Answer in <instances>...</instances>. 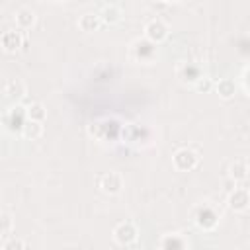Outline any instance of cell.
Instances as JSON below:
<instances>
[{
	"label": "cell",
	"mask_w": 250,
	"mask_h": 250,
	"mask_svg": "<svg viewBox=\"0 0 250 250\" xmlns=\"http://www.w3.org/2000/svg\"><path fill=\"white\" fill-rule=\"evenodd\" d=\"M98 188L107 195H115V193L121 191L123 180H121V176L117 172H105V174L98 176Z\"/></svg>",
	"instance_id": "obj_3"
},
{
	"label": "cell",
	"mask_w": 250,
	"mask_h": 250,
	"mask_svg": "<svg viewBox=\"0 0 250 250\" xmlns=\"http://www.w3.org/2000/svg\"><path fill=\"white\" fill-rule=\"evenodd\" d=\"M227 205H229V209H232L234 213H244V211H248V205H250L248 189H246V188H234V191H230L229 197H227Z\"/></svg>",
	"instance_id": "obj_4"
},
{
	"label": "cell",
	"mask_w": 250,
	"mask_h": 250,
	"mask_svg": "<svg viewBox=\"0 0 250 250\" xmlns=\"http://www.w3.org/2000/svg\"><path fill=\"white\" fill-rule=\"evenodd\" d=\"M160 250H186V240L180 234H166L160 240Z\"/></svg>",
	"instance_id": "obj_15"
},
{
	"label": "cell",
	"mask_w": 250,
	"mask_h": 250,
	"mask_svg": "<svg viewBox=\"0 0 250 250\" xmlns=\"http://www.w3.org/2000/svg\"><path fill=\"white\" fill-rule=\"evenodd\" d=\"M100 25H102L100 16H98V14H92V12L82 14L80 20H78V27H80L82 31H96Z\"/></svg>",
	"instance_id": "obj_12"
},
{
	"label": "cell",
	"mask_w": 250,
	"mask_h": 250,
	"mask_svg": "<svg viewBox=\"0 0 250 250\" xmlns=\"http://www.w3.org/2000/svg\"><path fill=\"white\" fill-rule=\"evenodd\" d=\"M113 238H115V242L121 244V246L133 244V242L137 240V227H135L131 221L119 223V225L113 229Z\"/></svg>",
	"instance_id": "obj_5"
},
{
	"label": "cell",
	"mask_w": 250,
	"mask_h": 250,
	"mask_svg": "<svg viewBox=\"0 0 250 250\" xmlns=\"http://www.w3.org/2000/svg\"><path fill=\"white\" fill-rule=\"evenodd\" d=\"M213 88H215V92L219 94V98H223V100H230V98L234 96V92H236V84H234V80H230V78L219 80Z\"/></svg>",
	"instance_id": "obj_13"
},
{
	"label": "cell",
	"mask_w": 250,
	"mask_h": 250,
	"mask_svg": "<svg viewBox=\"0 0 250 250\" xmlns=\"http://www.w3.org/2000/svg\"><path fill=\"white\" fill-rule=\"evenodd\" d=\"M2 250H25V242L21 238H18V236H12V238H8L4 242Z\"/></svg>",
	"instance_id": "obj_18"
},
{
	"label": "cell",
	"mask_w": 250,
	"mask_h": 250,
	"mask_svg": "<svg viewBox=\"0 0 250 250\" xmlns=\"http://www.w3.org/2000/svg\"><path fill=\"white\" fill-rule=\"evenodd\" d=\"M145 35L150 43H160L168 37V25L162 21V20H150L146 25H145Z\"/></svg>",
	"instance_id": "obj_6"
},
{
	"label": "cell",
	"mask_w": 250,
	"mask_h": 250,
	"mask_svg": "<svg viewBox=\"0 0 250 250\" xmlns=\"http://www.w3.org/2000/svg\"><path fill=\"white\" fill-rule=\"evenodd\" d=\"M172 162H174L176 170L188 172V170H193V168L199 164V154H197L195 150H191V148H180V150L174 154Z\"/></svg>",
	"instance_id": "obj_2"
},
{
	"label": "cell",
	"mask_w": 250,
	"mask_h": 250,
	"mask_svg": "<svg viewBox=\"0 0 250 250\" xmlns=\"http://www.w3.org/2000/svg\"><path fill=\"white\" fill-rule=\"evenodd\" d=\"M25 115H27L29 121L43 123V119L47 117V111H45V107H43L39 102H31V104L27 105V109H25Z\"/></svg>",
	"instance_id": "obj_17"
},
{
	"label": "cell",
	"mask_w": 250,
	"mask_h": 250,
	"mask_svg": "<svg viewBox=\"0 0 250 250\" xmlns=\"http://www.w3.org/2000/svg\"><path fill=\"white\" fill-rule=\"evenodd\" d=\"M178 78H182L184 82L186 80H189V82H197L199 78H201V70H199V66H195V64H182L180 68H178Z\"/></svg>",
	"instance_id": "obj_14"
},
{
	"label": "cell",
	"mask_w": 250,
	"mask_h": 250,
	"mask_svg": "<svg viewBox=\"0 0 250 250\" xmlns=\"http://www.w3.org/2000/svg\"><path fill=\"white\" fill-rule=\"evenodd\" d=\"M98 16H100L102 23H104V21H105V23H117V21L121 20L123 12H121V8L115 6V4H107V6L102 8V12H100Z\"/></svg>",
	"instance_id": "obj_10"
},
{
	"label": "cell",
	"mask_w": 250,
	"mask_h": 250,
	"mask_svg": "<svg viewBox=\"0 0 250 250\" xmlns=\"http://www.w3.org/2000/svg\"><path fill=\"white\" fill-rule=\"evenodd\" d=\"M193 221H195V225H197L199 229H203V230H211V229H215L217 223H219V213H217L211 205L203 203V205H199V207L195 209V213H193Z\"/></svg>",
	"instance_id": "obj_1"
},
{
	"label": "cell",
	"mask_w": 250,
	"mask_h": 250,
	"mask_svg": "<svg viewBox=\"0 0 250 250\" xmlns=\"http://www.w3.org/2000/svg\"><path fill=\"white\" fill-rule=\"evenodd\" d=\"M14 229V219L8 213H0V232H10Z\"/></svg>",
	"instance_id": "obj_20"
},
{
	"label": "cell",
	"mask_w": 250,
	"mask_h": 250,
	"mask_svg": "<svg viewBox=\"0 0 250 250\" xmlns=\"http://www.w3.org/2000/svg\"><path fill=\"white\" fill-rule=\"evenodd\" d=\"M16 23L20 29H29L35 23V12L31 8H20L16 12Z\"/></svg>",
	"instance_id": "obj_11"
},
{
	"label": "cell",
	"mask_w": 250,
	"mask_h": 250,
	"mask_svg": "<svg viewBox=\"0 0 250 250\" xmlns=\"http://www.w3.org/2000/svg\"><path fill=\"white\" fill-rule=\"evenodd\" d=\"M4 96L12 98V100H20L25 96V84L20 78H12L4 84Z\"/></svg>",
	"instance_id": "obj_9"
},
{
	"label": "cell",
	"mask_w": 250,
	"mask_h": 250,
	"mask_svg": "<svg viewBox=\"0 0 250 250\" xmlns=\"http://www.w3.org/2000/svg\"><path fill=\"white\" fill-rule=\"evenodd\" d=\"M0 41H2V47H4L8 53H14V51H18V49L23 45V37H21L20 31H16V29L6 31Z\"/></svg>",
	"instance_id": "obj_7"
},
{
	"label": "cell",
	"mask_w": 250,
	"mask_h": 250,
	"mask_svg": "<svg viewBox=\"0 0 250 250\" xmlns=\"http://www.w3.org/2000/svg\"><path fill=\"white\" fill-rule=\"evenodd\" d=\"M246 74H248V66H244V68H242V76H240V80H242V92H244V94H248V86H246Z\"/></svg>",
	"instance_id": "obj_21"
},
{
	"label": "cell",
	"mask_w": 250,
	"mask_h": 250,
	"mask_svg": "<svg viewBox=\"0 0 250 250\" xmlns=\"http://www.w3.org/2000/svg\"><path fill=\"white\" fill-rule=\"evenodd\" d=\"M213 86H215V84H213V80H211L209 76H201V78L195 82V90H197V92H211Z\"/></svg>",
	"instance_id": "obj_19"
},
{
	"label": "cell",
	"mask_w": 250,
	"mask_h": 250,
	"mask_svg": "<svg viewBox=\"0 0 250 250\" xmlns=\"http://www.w3.org/2000/svg\"><path fill=\"white\" fill-rule=\"evenodd\" d=\"M21 135L25 137V139H29V141H35V139H39L41 135H43V125L41 123H37V121H23V125H21Z\"/></svg>",
	"instance_id": "obj_16"
},
{
	"label": "cell",
	"mask_w": 250,
	"mask_h": 250,
	"mask_svg": "<svg viewBox=\"0 0 250 250\" xmlns=\"http://www.w3.org/2000/svg\"><path fill=\"white\" fill-rule=\"evenodd\" d=\"M229 176H230V180H234V182H244V180L248 178V162H246V158H238V160L230 162V166H229Z\"/></svg>",
	"instance_id": "obj_8"
}]
</instances>
